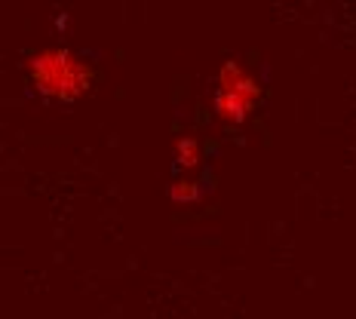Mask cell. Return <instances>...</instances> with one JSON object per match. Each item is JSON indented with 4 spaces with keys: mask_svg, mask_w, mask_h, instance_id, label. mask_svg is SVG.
<instances>
[{
    "mask_svg": "<svg viewBox=\"0 0 356 319\" xmlns=\"http://www.w3.org/2000/svg\"><path fill=\"white\" fill-rule=\"evenodd\" d=\"M172 157L181 172H197L203 163V142L197 136H178L172 145Z\"/></svg>",
    "mask_w": 356,
    "mask_h": 319,
    "instance_id": "3957f363",
    "label": "cell"
},
{
    "mask_svg": "<svg viewBox=\"0 0 356 319\" xmlns=\"http://www.w3.org/2000/svg\"><path fill=\"white\" fill-rule=\"evenodd\" d=\"M34 92L58 105H74L95 86V68L68 47H43L25 58Z\"/></svg>",
    "mask_w": 356,
    "mask_h": 319,
    "instance_id": "6da1fadb",
    "label": "cell"
},
{
    "mask_svg": "<svg viewBox=\"0 0 356 319\" xmlns=\"http://www.w3.org/2000/svg\"><path fill=\"white\" fill-rule=\"evenodd\" d=\"M200 197H203V188H200L194 178H175V181L169 184V199L178 206H191V203H197Z\"/></svg>",
    "mask_w": 356,
    "mask_h": 319,
    "instance_id": "277c9868",
    "label": "cell"
},
{
    "mask_svg": "<svg viewBox=\"0 0 356 319\" xmlns=\"http://www.w3.org/2000/svg\"><path fill=\"white\" fill-rule=\"evenodd\" d=\"M261 80L252 74L240 58H227L221 62L218 77H215L212 92V114L225 126H243L255 114L258 101H261Z\"/></svg>",
    "mask_w": 356,
    "mask_h": 319,
    "instance_id": "7a4b0ae2",
    "label": "cell"
}]
</instances>
